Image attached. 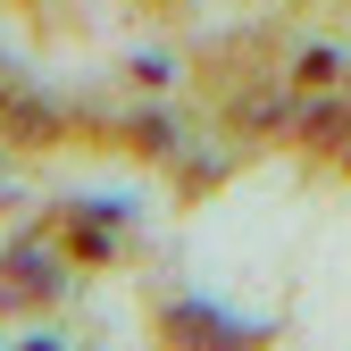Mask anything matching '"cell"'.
<instances>
[{
  "mask_svg": "<svg viewBox=\"0 0 351 351\" xmlns=\"http://www.w3.org/2000/svg\"><path fill=\"white\" fill-rule=\"evenodd\" d=\"M234 117H243V125H276V101H268V93H251V101H243Z\"/></svg>",
  "mask_w": 351,
  "mask_h": 351,
  "instance_id": "1",
  "label": "cell"
}]
</instances>
